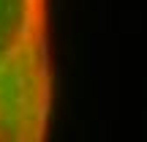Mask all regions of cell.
<instances>
[{
    "label": "cell",
    "mask_w": 147,
    "mask_h": 142,
    "mask_svg": "<svg viewBox=\"0 0 147 142\" xmlns=\"http://www.w3.org/2000/svg\"><path fill=\"white\" fill-rule=\"evenodd\" d=\"M52 109L49 0H0V142L47 139Z\"/></svg>",
    "instance_id": "6da1fadb"
}]
</instances>
